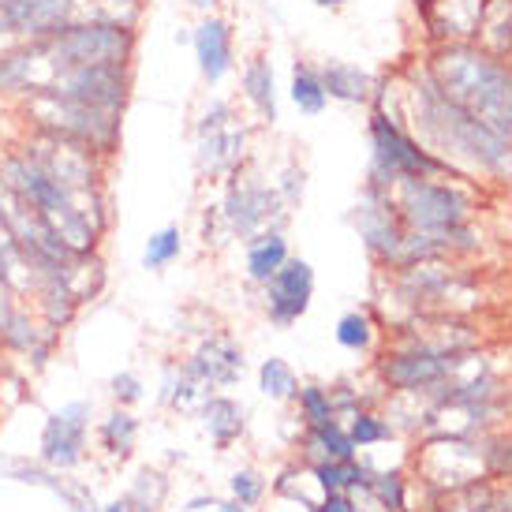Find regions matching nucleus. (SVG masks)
<instances>
[{"label":"nucleus","instance_id":"1","mask_svg":"<svg viewBox=\"0 0 512 512\" xmlns=\"http://www.w3.org/2000/svg\"><path fill=\"white\" fill-rule=\"evenodd\" d=\"M408 105H412V128L419 143L430 154L441 157L449 169H475L486 172L490 180L509 184L512 180V146L501 143L494 131H486L479 120H471L464 109H456L453 101L441 94L427 68L412 72L408 86Z\"/></svg>","mask_w":512,"mask_h":512},{"label":"nucleus","instance_id":"2","mask_svg":"<svg viewBox=\"0 0 512 512\" xmlns=\"http://www.w3.org/2000/svg\"><path fill=\"white\" fill-rule=\"evenodd\" d=\"M445 98L512 146V64L483 53L475 42H445L423 64Z\"/></svg>","mask_w":512,"mask_h":512},{"label":"nucleus","instance_id":"3","mask_svg":"<svg viewBox=\"0 0 512 512\" xmlns=\"http://www.w3.org/2000/svg\"><path fill=\"white\" fill-rule=\"evenodd\" d=\"M0 184L12 187L15 195H23L72 255H94L98 251L105 225H101L98 217L86 214L64 187L53 184L23 150H12V154L0 157Z\"/></svg>","mask_w":512,"mask_h":512},{"label":"nucleus","instance_id":"4","mask_svg":"<svg viewBox=\"0 0 512 512\" xmlns=\"http://www.w3.org/2000/svg\"><path fill=\"white\" fill-rule=\"evenodd\" d=\"M34 49H38V60L45 68V86H49L57 75L72 72V68L131 64V57H135V27H124V23H75V27H64L57 34H49V38H38Z\"/></svg>","mask_w":512,"mask_h":512},{"label":"nucleus","instance_id":"5","mask_svg":"<svg viewBox=\"0 0 512 512\" xmlns=\"http://www.w3.org/2000/svg\"><path fill=\"white\" fill-rule=\"evenodd\" d=\"M23 109L34 124V135L64 139L98 157H109L120 143V113H109V109H94L60 94H27Z\"/></svg>","mask_w":512,"mask_h":512},{"label":"nucleus","instance_id":"6","mask_svg":"<svg viewBox=\"0 0 512 512\" xmlns=\"http://www.w3.org/2000/svg\"><path fill=\"white\" fill-rule=\"evenodd\" d=\"M449 169L441 157H434L427 146L412 139L408 131L400 128L393 116L385 113V105L374 109L370 116V180L367 184L393 191L400 180L412 176H449Z\"/></svg>","mask_w":512,"mask_h":512},{"label":"nucleus","instance_id":"7","mask_svg":"<svg viewBox=\"0 0 512 512\" xmlns=\"http://www.w3.org/2000/svg\"><path fill=\"white\" fill-rule=\"evenodd\" d=\"M217 210L225 217L228 232L240 240H251L258 232H281L288 214H292L277 184H266L251 161H243L240 169L228 176L225 199Z\"/></svg>","mask_w":512,"mask_h":512},{"label":"nucleus","instance_id":"8","mask_svg":"<svg viewBox=\"0 0 512 512\" xmlns=\"http://www.w3.org/2000/svg\"><path fill=\"white\" fill-rule=\"evenodd\" d=\"M415 468H419V483L449 498L456 490L486 479L483 441H471L464 434H434L415 453Z\"/></svg>","mask_w":512,"mask_h":512},{"label":"nucleus","instance_id":"9","mask_svg":"<svg viewBox=\"0 0 512 512\" xmlns=\"http://www.w3.org/2000/svg\"><path fill=\"white\" fill-rule=\"evenodd\" d=\"M393 202L404 221V232H453L468 225L471 202L453 184H438L434 176H412L393 187Z\"/></svg>","mask_w":512,"mask_h":512},{"label":"nucleus","instance_id":"10","mask_svg":"<svg viewBox=\"0 0 512 512\" xmlns=\"http://www.w3.org/2000/svg\"><path fill=\"white\" fill-rule=\"evenodd\" d=\"M453 359H456V352H438V348H430V344H423L419 337L408 333L404 341H397L382 356L378 374H382V382L389 385L393 393L427 400L430 393L449 378Z\"/></svg>","mask_w":512,"mask_h":512},{"label":"nucleus","instance_id":"11","mask_svg":"<svg viewBox=\"0 0 512 512\" xmlns=\"http://www.w3.org/2000/svg\"><path fill=\"white\" fill-rule=\"evenodd\" d=\"M90 419L94 404L90 400H68L57 412L45 415L42 438H38V460L53 471L83 468L86 445H90Z\"/></svg>","mask_w":512,"mask_h":512},{"label":"nucleus","instance_id":"12","mask_svg":"<svg viewBox=\"0 0 512 512\" xmlns=\"http://www.w3.org/2000/svg\"><path fill=\"white\" fill-rule=\"evenodd\" d=\"M75 23H90V0H0L4 38L38 42Z\"/></svg>","mask_w":512,"mask_h":512},{"label":"nucleus","instance_id":"13","mask_svg":"<svg viewBox=\"0 0 512 512\" xmlns=\"http://www.w3.org/2000/svg\"><path fill=\"white\" fill-rule=\"evenodd\" d=\"M352 225H356L359 240H363V247L370 251L374 262L397 266L400 247H404V221H400V214H397L393 191L363 184L356 210H352Z\"/></svg>","mask_w":512,"mask_h":512},{"label":"nucleus","instance_id":"14","mask_svg":"<svg viewBox=\"0 0 512 512\" xmlns=\"http://www.w3.org/2000/svg\"><path fill=\"white\" fill-rule=\"evenodd\" d=\"M195 161L206 176H232L247 161V128H243L228 101H214L199 124Z\"/></svg>","mask_w":512,"mask_h":512},{"label":"nucleus","instance_id":"15","mask_svg":"<svg viewBox=\"0 0 512 512\" xmlns=\"http://www.w3.org/2000/svg\"><path fill=\"white\" fill-rule=\"evenodd\" d=\"M128 86H131L128 64H90V68H72V72L57 75L42 94H60V98L83 101V105H94V109L124 113Z\"/></svg>","mask_w":512,"mask_h":512},{"label":"nucleus","instance_id":"16","mask_svg":"<svg viewBox=\"0 0 512 512\" xmlns=\"http://www.w3.org/2000/svg\"><path fill=\"white\" fill-rule=\"evenodd\" d=\"M266 314H270L273 326L288 329L292 322H299L303 314L311 311L314 299V270L311 262L303 258H288L281 270L266 281Z\"/></svg>","mask_w":512,"mask_h":512},{"label":"nucleus","instance_id":"17","mask_svg":"<svg viewBox=\"0 0 512 512\" xmlns=\"http://www.w3.org/2000/svg\"><path fill=\"white\" fill-rule=\"evenodd\" d=\"M486 0H415L419 19L427 27L430 42H475L479 23H483Z\"/></svg>","mask_w":512,"mask_h":512},{"label":"nucleus","instance_id":"18","mask_svg":"<svg viewBox=\"0 0 512 512\" xmlns=\"http://www.w3.org/2000/svg\"><path fill=\"white\" fill-rule=\"evenodd\" d=\"M187 367L199 374L210 389H228L243 378V348L232 337H221V333H206L199 341V348L184 359Z\"/></svg>","mask_w":512,"mask_h":512},{"label":"nucleus","instance_id":"19","mask_svg":"<svg viewBox=\"0 0 512 512\" xmlns=\"http://www.w3.org/2000/svg\"><path fill=\"white\" fill-rule=\"evenodd\" d=\"M191 45H195V57H199V72L206 83H221L228 72H232V27L225 19H214L206 15L195 34H191Z\"/></svg>","mask_w":512,"mask_h":512},{"label":"nucleus","instance_id":"20","mask_svg":"<svg viewBox=\"0 0 512 512\" xmlns=\"http://www.w3.org/2000/svg\"><path fill=\"white\" fill-rule=\"evenodd\" d=\"M247 243V251H243V266H247V277L255 281V285H266L273 273L285 266L288 258V240L285 232H258L251 236Z\"/></svg>","mask_w":512,"mask_h":512},{"label":"nucleus","instance_id":"21","mask_svg":"<svg viewBox=\"0 0 512 512\" xmlns=\"http://www.w3.org/2000/svg\"><path fill=\"white\" fill-rule=\"evenodd\" d=\"M199 419H202V430L210 434L214 445H232V441L243 438V430H247V419H243V404H236L232 397L225 393H214V397L206 400L199 408Z\"/></svg>","mask_w":512,"mask_h":512},{"label":"nucleus","instance_id":"22","mask_svg":"<svg viewBox=\"0 0 512 512\" xmlns=\"http://www.w3.org/2000/svg\"><path fill=\"white\" fill-rule=\"evenodd\" d=\"M475 45L498 60L512 57V0H486Z\"/></svg>","mask_w":512,"mask_h":512},{"label":"nucleus","instance_id":"23","mask_svg":"<svg viewBox=\"0 0 512 512\" xmlns=\"http://www.w3.org/2000/svg\"><path fill=\"white\" fill-rule=\"evenodd\" d=\"M135 441H139V419L131 415V408H113L98 423V449L113 464H124L135 453Z\"/></svg>","mask_w":512,"mask_h":512},{"label":"nucleus","instance_id":"24","mask_svg":"<svg viewBox=\"0 0 512 512\" xmlns=\"http://www.w3.org/2000/svg\"><path fill=\"white\" fill-rule=\"evenodd\" d=\"M303 453L311 456V464H322V460H356L359 449L348 427L337 423V419H329L322 427H307L303 434Z\"/></svg>","mask_w":512,"mask_h":512},{"label":"nucleus","instance_id":"25","mask_svg":"<svg viewBox=\"0 0 512 512\" xmlns=\"http://www.w3.org/2000/svg\"><path fill=\"white\" fill-rule=\"evenodd\" d=\"M322 86H326L329 98L348 101V105L374 98V79H370V72H363L359 64H344V60H329L326 68H322Z\"/></svg>","mask_w":512,"mask_h":512},{"label":"nucleus","instance_id":"26","mask_svg":"<svg viewBox=\"0 0 512 512\" xmlns=\"http://www.w3.org/2000/svg\"><path fill=\"white\" fill-rule=\"evenodd\" d=\"M243 98L251 101L266 124H277V83H273V64L266 57H251L243 68Z\"/></svg>","mask_w":512,"mask_h":512},{"label":"nucleus","instance_id":"27","mask_svg":"<svg viewBox=\"0 0 512 512\" xmlns=\"http://www.w3.org/2000/svg\"><path fill=\"white\" fill-rule=\"evenodd\" d=\"M288 98L296 105L299 113L307 116H322L329 105V94L326 86H322V72L311 68L307 60H296V68H292V86H288Z\"/></svg>","mask_w":512,"mask_h":512},{"label":"nucleus","instance_id":"28","mask_svg":"<svg viewBox=\"0 0 512 512\" xmlns=\"http://www.w3.org/2000/svg\"><path fill=\"white\" fill-rule=\"evenodd\" d=\"M124 498L131 501L135 512H161V505L169 498V475L157 468H143L124 490Z\"/></svg>","mask_w":512,"mask_h":512},{"label":"nucleus","instance_id":"29","mask_svg":"<svg viewBox=\"0 0 512 512\" xmlns=\"http://www.w3.org/2000/svg\"><path fill=\"white\" fill-rule=\"evenodd\" d=\"M258 389H262V397L277 400V404L296 400L299 378H296V370H292V363L281 356L262 359V367H258Z\"/></svg>","mask_w":512,"mask_h":512},{"label":"nucleus","instance_id":"30","mask_svg":"<svg viewBox=\"0 0 512 512\" xmlns=\"http://www.w3.org/2000/svg\"><path fill=\"white\" fill-rule=\"evenodd\" d=\"M180 255H184L180 225H165V228H157V232H150V240H146V247H143V266L161 273V270H169Z\"/></svg>","mask_w":512,"mask_h":512},{"label":"nucleus","instance_id":"31","mask_svg":"<svg viewBox=\"0 0 512 512\" xmlns=\"http://www.w3.org/2000/svg\"><path fill=\"white\" fill-rule=\"evenodd\" d=\"M344 427H348V434H352V441H356V449H374V445H382V441L397 438L393 423L382 419L378 412H367V408H359Z\"/></svg>","mask_w":512,"mask_h":512},{"label":"nucleus","instance_id":"32","mask_svg":"<svg viewBox=\"0 0 512 512\" xmlns=\"http://www.w3.org/2000/svg\"><path fill=\"white\" fill-rule=\"evenodd\" d=\"M333 337H337V344H341L344 352H367L370 344H374V322H370L367 311H348L341 314Z\"/></svg>","mask_w":512,"mask_h":512},{"label":"nucleus","instance_id":"33","mask_svg":"<svg viewBox=\"0 0 512 512\" xmlns=\"http://www.w3.org/2000/svg\"><path fill=\"white\" fill-rule=\"evenodd\" d=\"M296 404L303 427H322V423L333 419V397H329V389H322V385H299Z\"/></svg>","mask_w":512,"mask_h":512},{"label":"nucleus","instance_id":"34","mask_svg":"<svg viewBox=\"0 0 512 512\" xmlns=\"http://www.w3.org/2000/svg\"><path fill=\"white\" fill-rule=\"evenodd\" d=\"M370 494L382 501L385 509L408 512V479L400 471H374L370 479Z\"/></svg>","mask_w":512,"mask_h":512},{"label":"nucleus","instance_id":"35","mask_svg":"<svg viewBox=\"0 0 512 512\" xmlns=\"http://www.w3.org/2000/svg\"><path fill=\"white\" fill-rule=\"evenodd\" d=\"M228 490H232V501H240L243 509H255L258 501L266 498V479H262L255 468H240V471H232Z\"/></svg>","mask_w":512,"mask_h":512},{"label":"nucleus","instance_id":"36","mask_svg":"<svg viewBox=\"0 0 512 512\" xmlns=\"http://www.w3.org/2000/svg\"><path fill=\"white\" fill-rule=\"evenodd\" d=\"M483 460H486V475L509 479L512 475V434L483 438Z\"/></svg>","mask_w":512,"mask_h":512},{"label":"nucleus","instance_id":"37","mask_svg":"<svg viewBox=\"0 0 512 512\" xmlns=\"http://www.w3.org/2000/svg\"><path fill=\"white\" fill-rule=\"evenodd\" d=\"M109 393H113L116 408H135L143 400V378L131 374V370H120V374L109 378Z\"/></svg>","mask_w":512,"mask_h":512},{"label":"nucleus","instance_id":"38","mask_svg":"<svg viewBox=\"0 0 512 512\" xmlns=\"http://www.w3.org/2000/svg\"><path fill=\"white\" fill-rule=\"evenodd\" d=\"M277 191H281V199L288 202V210L299 206V199H303V169L288 165V169L281 172V180H277Z\"/></svg>","mask_w":512,"mask_h":512},{"label":"nucleus","instance_id":"39","mask_svg":"<svg viewBox=\"0 0 512 512\" xmlns=\"http://www.w3.org/2000/svg\"><path fill=\"white\" fill-rule=\"evenodd\" d=\"M348 498H352V512H393V509H385L382 501L370 494V486H352V490H348Z\"/></svg>","mask_w":512,"mask_h":512},{"label":"nucleus","instance_id":"40","mask_svg":"<svg viewBox=\"0 0 512 512\" xmlns=\"http://www.w3.org/2000/svg\"><path fill=\"white\" fill-rule=\"evenodd\" d=\"M214 505H217L214 494H195V498H187L184 512H202V509H214Z\"/></svg>","mask_w":512,"mask_h":512},{"label":"nucleus","instance_id":"41","mask_svg":"<svg viewBox=\"0 0 512 512\" xmlns=\"http://www.w3.org/2000/svg\"><path fill=\"white\" fill-rule=\"evenodd\" d=\"M98 512H135V509H131V501L120 494V498H113V501H101Z\"/></svg>","mask_w":512,"mask_h":512},{"label":"nucleus","instance_id":"42","mask_svg":"<svg viewBox=\"0 0 512 512\" xmlns=\"http://www.w3.org/2000/svg\"><path fill=\"white\" fill-rule=\"evenodd\" d=\"M214 512H247V509H243L240 501H232V498H228V501H217Z\"/></svg>","mask_w":512,"mask_h":512},{"label":"nucleus","instance_id":"43","mask_svg":"<svg viewBox=\"0 0 512 512\" xmlns=\"http://www.w3.org/2000/svg\"><path fill=\"white\" fill-rule=\"evenodd\" d=\"M191 4H195L199 12H210V8H214V0H191Z\"/></svg>","mask_w":512,"mask_h":512},{"label":"nucleus","instance_id":"44","mask_svg":"<svg viewBox=\"0 0 512 512\" xmlns=\"http://www.w3.org/2000/svg\"><path fill=\"white\" fill-rule=\"evenodd\" d=\"M314 4H318V8H341L344 0H314Z\"/></svg>","mask_w":512,"mask_h":512},{"label":"nucleus","instance_id":"45","mask_svg":"<svg viewBox=\"0 0 512 512\" xmlns=\"http://www.w3.org/2000/svg\"><path fill=\"white\" fill-rule=\"evenodd\" d=\"M505 412L512 415V389H509V393H505Z\"/></svg>","mask_w":512,"mask_h":512}]
</instances>
